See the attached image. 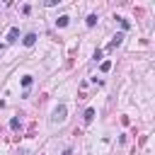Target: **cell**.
Masks as SVG:
<instances>
[{
    "label": "cell",
    "mask_w": 155,
    "mask_h": 155,
    "mask_svg": "<svg viewBox=\"0 0 155 155\" xmlns=\"http://www.w3.org/2000/svg\"><path fill=\"white\" fill-rule=\"evenodd\" d=\"M65 114H68L65 104H58V107L53 109V119H51V124H63V121H65Z\"/></svg>",
    "instance_id": "cell-1"
},
{
    "label": "cell",
    "mask_w": 155,
    "mask_h": 155,
    "mask_svg": "<svg viewBox=\"0 0 155 155\" xmlns=\"http://www.w3.org/2000/svg\"><path fill=\"white\" fill-rule=\"evenodd\" d=\"M17 36H19V29H17V27H12V29L7 31V44H15V41H17Z\"/></svg>",
    "instance_id": "cell-2"
},
{
    "label": "cell",
    "mask_w": 155,
    "mask_h": 155,
    "mask_svg": "<svg viewBox=\"0 0 155 155\" xmlns=\"http://www.w3.org/2000/svg\"><path fill=\"white\" fill-rule=\"evenodd\" d=\"M22 44H24V46H34V44H36V34H27V36L22 39Z\"/></svg>",
    "instance_id": "cell-3"
},
{
    "label": "cell",
    "mask_w": 155,
    "mask_h": 155,
    "mask_svg": "<svg viewBox=\"0 0 155 155\" xmlns=\"http://www.w3.org/2000/svg\"><path fill=\"white\" fill-rule=\"evenodd\" d=\"M121 41H124V34H116V36H114V39L109 41V48H116V46H119Z\"/></svg>",
    "instance_id": "cell-4"
},
{
    "label": "cell",
    "mask_w": 155,
    "mask_h": 155,
    "mask_svg": "<svg viewBox=\"0 0 155 155\" xmlns=\"http://www.w3.org/2000/svg\"><path fill=\"white\" fill-rule=\"evenodd\" d=\"M56 27H68V15H61L56 19Z\"/></svg>",
    "instance_id": "cell-5"
},
{
    "label": "cell",
    "mask_w": 155,
    "mask_h": 155,
    "mask_svg": "<svg viewBox=\"0 0 155 155\" xmlns=\"http://www.w3.org/2000/svg\"><path fill=\"white\" fill-rule=\"evenodd\" d=\"M109 68H111V61H102L99 70H102V73H109Z\"/></svg>",
    "instance_id": "cell-6"
},
{
    "label": "cell",
    "mask_w": 155,
    "mask_h": 155,
    "mask_svg": "<svg viewBox=\"0 0 155 155\" xmlns=\"http://www.w3.org/2000/svg\"><path fill=\"white\" fill-rule=\"evenodd\" d=\"M29 85H31V75H24V78H22V87H24V90H27V87H29Z\"/></svg>",
    "instance_id": "cell-7"
},
{
    "label": "cell",
    "mask_w": 155,
    "mask_h": 155,
    "mask_svg": "<svg viewBox=\"0 0 155 155\" xmlns=\"http://www.w3.org/2000/svg\"><path fill=\"white\" fill-rule=\"evenodd\" d=\"M92 119H94V109H87V111H85V121H87V124H90V121H92Z\"/></svg>",
    "instance_id": "cell-8"
},
{
    "label": "cell",
    "mask_w": 155,
    "mask_h": 155,
    "mask_svg": "<svg viewBox=\"0 0 155 155\" xmlns=\"http://www.w3.org/2000/svg\"><path fill=\"white\" fill-rule=\"evenodd\" d=\"M94 24H97V15H90L87 17V27H94Z\"/></svg>",
    "instance_id": "cell-9"
},
{
    "label": "cell",
    "mask_w": 155,
    "mask_h": 155,
    "mask_svg": "<svg viewBox=\"0 0 155 155\" xmlns=\"http://www.w3.org/2000/svg\"><path fill=\"white\" fill-rule=\"evenodd\" d=\"M10 128L17 131V128H19V119H10Z\"/></svg>",
    "instance_id": "cell-10"
},
{
    "label": "cell",
    "mask_w": 155,
    "mask_h": 155,
    "mask_svg": "<svg viewBox=\"0 0 155 155\" xmlns=\"http://www.w3.org/2000/svg\"><path fill=\"white\" fill-rule=\"evenodd\" d=\"M58 2H61V0H44V5H46V7H53V5H58Z\"/></svg>",
    "instance_id": "cell-11"
},
{
    "label": "cell",
    "mask_w": 155,
    "mask_h": 155,
    "mask_svg": "<svg viewBox=\"0 0 155 155\" xmlns=\"http://www.w3.org/2000/svg\"><path fill=\"white\" fill-rule=\"evenodd\" d=\"M2 2H5V5H10V2H12V0H2Z\"/></svg>",
    "instance_id": "cell-12"
}]
</instances>
